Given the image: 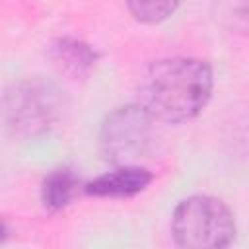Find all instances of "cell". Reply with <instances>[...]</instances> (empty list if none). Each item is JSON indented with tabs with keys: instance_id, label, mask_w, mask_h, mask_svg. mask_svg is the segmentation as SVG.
<instances>
[{
	"instance_id": "cell-1",
	"label": "cell",
	"mask_w": 249,
	"mask_h": 249,
	"mask_svg": "<svg viewBox=\"0 0 249 249\" xmlns=\"http://www.w3.org/2000/svg\"><path fill=\"white\" fill-rule=\"evenodd\" d=\"M212 68L198 58H165L154 62L142 80V107L163 123L196 117L212 95Z\"/></svg>"
},
{
	"instance_id": "cell-2",
	"label": "cell",
	"mask_w": 249,
	"mask_h": 249,
	"mask_svg": "<svg viewBox=\"0 0 249 249\" xmlns=\"http://www.w3.org/2000/svg\"><path fill=\"white\" fill-rule=\"evenodd\" d=\"M0 111L12 134L41 136L58 123L64 111V95L47 80L27 78L4 91Z\"/></svg>"
},
{
	"instance_id": "cell-3",
	"label": "cell",
	"mask_w": 249,
	"mask_h": 249,
	"mask_svg": "<svg viewBox=\"0 0 249 249\" xmlns=\"http://www.w3.org/2000/svg\"><path fill=\"white\" fill-rule=\"evenodd\" d=\"M171 233L175 243L185 249H222L235 237V220L220 198L195 195L177 204Z\"/></svg>"
},
{
	"instance_id": "cell-4",
	"label": "cell",
	"mask_w": 249,
	"mask_h": 249,
	"mask_svg": "<svg viewBox=\"0 0 249 249\" xmlns=\"http://www.w3.org/2000/svg\"><path fill=\"white\" fill-rule=\"evenodd\" d=\"M156 119L142 105L119 107L107 115L101 126V154L107 161L134 165L148 158L156 144Z\"/></svg>"
},
{
	"instance_id": "cell-5",
	"label": "cell",
	"mask_w": 249,
	"mask_h": 249,
	"mask_svg": "<svg viewBox=\"0 0 249 249\" xmlns=\"http://www.w3.org/2000/svg\"><path fill=\"white\" fill-rule=\"evenodd\" d=\"M152 183V173L140 165H121L84 185V193L103 198H126L144 191Z\"/></svg>"
},
{
	"instance_id": "cell-6",
	"label": "cell",
	"mask_w": 249,
	"mask_h": 249,
	"mask_svg": "<svg viewBox=\"0 0 249 249\" xmlns=\"http://www.w3.org/2000/svg\"><path fill=\"white\" fill-rule=\"evenodd\" d=\"M53 62L70 78H86L95 64V51L78 39H58L51 49Z\"/></svg>"
},
{
	"instance_id": "cell-7",
	"label": "cell",
	"mask_w": 249,
	"mask_h": 249,
	"mask_svg": "<svg viewBox=\"0 0 249 249\" xmlns=\"http://www.w3.org/2000/svg\"><path fill=\"white\" fill-rule=\"evenodd\" d=\"M80 187H82L80 179L72 169H68V167L54 169L43 179L41 200H43L45 208L60 210V208L68 206L74 200V196L78 195Z\"/></svg>"
},
{
	"instance_id": "cell-8",
	"label": "cell",
	"mask_w": 249,
	"mask_h": 249,
	"mask_svg": "<svg viewBox=\"0 0 249 249\" xmlns=\"http://www.w3.org/2000/svg\"><path fill=\"white\" fill-rule=\"evenodd\" d=\"M181 0H128L132 16L142 23H160L167 19Z\"/></svg>"
},
{
	"instance_id": "cell-9",
	"label": "cell",
	"mask_w": 249,
	"mask_h": 249,
	"mask_svg": "<svg viewBox=\"0 0 249 249\" xmlns=\"http://www.w3.org/2000/svg\"><path fill=\"white\" fill-rule=\"evenodd\" d=\"M4 235H6V228L4 224H0V239H4Z\"/></svg>"
}]
</instances>
